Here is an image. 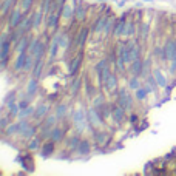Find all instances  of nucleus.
<instances>
[{
    "instance_id": "nucleus-1",
    "label": "nucleus",
    "mask_w": 176,
    "mask_h": 176,
    "mask_svg": "<svg viewBox=\"0 0 176 176\" xmlns=\"http://www.w3.org/2000/svg\"><path fill=\"white\" fill-rule=\"evenodd\" d=\"M87 116H88V122L91 124L93 128H101L102 125H104L102 116H101V113L97 111L96 107H90V108L87 110Z\"/></svg>"
},
{
    "instance_id": "nucleus-2",
    "label": "nucleus",
    "mask_w": 176,
    "mask_h": 176,
    "mask_svg": "<svg viewBox=\"0 0 176 176\" xmlns=\"http://www.w3.org/2000/svg\"><path fill=\"white\" fill-rule=\"evenodd\" d=\"M135 99L136 97H133L128 91L121 90V93H119V105H122L127 111H131L133 110V101H135Z\"/></svg>"
},
{
    "instance_id": "nucleus-3",
    "label": "nucleus",
    "mask_w": 176,
    "mask_h": 176,
    "mask_svg": "<svg viewBox=\"0 0 176 176\" xmlns=\"http://www.w3.org/2000/svg\"><path fill=\"white\" fill-rule=\"evenodd\" d=\"M164 59L165 60L176 59V42H173V40L167 42V45L164 47Z\"/></svg>"
},
{
    "instance_id": "nucleus-4",
    "label": "nucleus",
    "mask_w": 176,
    "mask_h": 176,
    "mask_svg": "<svg viewBox=\"0 0 176 176\" xmlns=\"http://www.w3.org/2000/svg\"><path fill=\"white\" fill-rule=\"evenodd\" d=\"M74 13H76V8L71 5V3H65L62 6V9H60V16L65 22H70L73 17H74Z\"/></svg>"
},
{
    "instance_id": "nucleus-5",
    "label": "nucleus",
    "mask_w": 176,
    "mask_h": 176,
    "mask_svg": "<svg viewBox=\"0 0 176 176\" xmlns=\"http://www.w3.org/2000/svg\"><path fill=\"white\" fill-rule=\"evenodd\" d=\"M20 22H22V11L19 8H13V11L9 14V22H8L9 26L11 28H17Z\"/></svg>"
},
{
    "instance_id": "nucleus-6",
    "label": "nucleus",
    "mask_w": 176,
    "mask_h": 176,
    "mask_svg": "<svg viewBox=\"0 0 176 176\" xmlns=\"http://www.w3.org/2000/svg\"><path fill=\"white\" fill-rule=\"evenodd\" d=\"M125 111H127V110H125L122 105H116L111 110V117L117 122V124H121V122L125 121Z\"/></svg>"
},
{
    "instance_id": "nucleus-7",
    "label": "nucleus",
    "mask_w": 176,
    "mask_h": 176,
    "mask_svg": "<svg viewBox=\"0 0 176 176\" xmlns=\"http://www.w3.org/2000/svg\"><path fill=\"white\" fill-rule=\"evenodd\" d=\"M151 74L155 76L156 82H158V85H159L161 88H167V85H168V82H167V77H165V74H164V73H162V70H161V68H155Z\"/></svg>"
},
{
    "instance_id": "nucleus-8",
    "label": "nucleus",
    "mask_w": 176,
    "mask_h": 176,
    "mask_svg": "<svg viewBox=\"0 0 176 176\" xmlns=\"http://www.w3.org/2000/svg\"><path fill=\"white\" fill-rule=\"evenodd\" d=\"M127 45H128V54H130V60H131V63H133V60L139 59V56H141L139 45H137L136 42H128Z\"/></svg>"
},
{
    "instance_id": "nucleus-9",
    "label": "nucleus",
    "mask_w": 176,
    "mask_h": 176,
    "mask_svg": "<svg viewBox=\"0 0 176 176\" xmlns=\"http://www.w3.org/2000/svg\"><path fill=\"white\" fill-rule=\"evenodd\" d=\"M39 79L36 77H31L29 79V82L26 83V94H28V97H33L34 94L37 93V87H39V82H37Z\"/></svg>"
},
{
    "instance_id": "nucleus-10",
    "label": "nucleus",
    "mask_w": 176,
    "mask_h": 176,
    "mask_svg": "<svg viewBox=\"0 0 176 176\" xmlns=\"http://www.w3.org/2000/svg\"><path fill=\"white\" fill-rule=\"evenodd\" d=\"M28 48H29V40L28 37H20L17 42V47H16V51L17 54H20V53H28Z\"/></svg>"
},
{
    "instance_id": "nucleus-11",
    "label": "nucleus",
    "mask_w": 176,
    "mask_h": 176,
    "mask_svg": "<svg viewBox=\"0 0 176 176\" xmlns=\"http://www.w3.org/2000/svg\"><path fill=\"white\" fill-rule=\"evenodd\" d=\"M57 121H59V117H57V114H47L45 116V119H43V128H49V130H53L56 127V124H57Z\"/></svg>"
},
{
    "instance_id": "nucleus-12",
    "label": "nucleus",
    "mask_w": 176,
    "mask_h": 176,
    "mask_svg": "<svg viewBox=\"0 0 176 176\" xmlns=\"http://www.w3.org/2000/svg\"><path fill=\"white\" fill-rule=\"evenodd\" d=\"M48 111H49V105L48 104H40L36 108V111H34V117H36V119H43V117L48 114Z\"/></svg>"
},
{
    "instance_id": "nucleus-13",
    "label": "nucleus",
    "mask_w": 176,
    "mask_h": 176,
    "mask_svg": "<svg viewBox=\"0 0 176 176\" xmlns=\"http://www.w3.org/2000/svg\"><path fill=\"white\" fill-rule=\"evenodd\" d=\"M59 49H60V45H59V34H57L54 39H53L51 45H49V57H51V59H56Z\"/></svg>"
},
{
    "instance_id": "nucleus-14",
    "label": "nucleus",
    "mask_w": 176,
    "mask_h": 176,
    "mask_svg": "<svg viewBox=\"0 0 176 176\" xmlns=\"http://www.w3.org/2000/svg\"><path fill=\"white\" fill-rule=\"evenodd\" d=\"M158 87H159V85H158V82H156L155 76H153V74H148V76H147V82H145V88H147V91H148V93H155Z\"/></svg>"
},
{
    "instance_id": "nucleus-15",
    "label": "nucleus",
    "mask_w": 176,
    "mask_h": 176,
    "mask_svg": "<svg viewBox=\"0 0 176 176\" xmlns=\"http://www.w3.org/2000/svg\"><path fill=\"white\" fill-rule=\"evenodd\" d=\"M142 70H144V62L141 59L133 60L131 63V73L133 76H142Z\"/></svg>"
},
{
    "instance_id": "nucleus-16",
    "label": "nucleus",
    "mask_w": 176,
    "mask_h": 176,
    "mask_svg": "<svg viewBox=\"0 0 176 176\" xmlns=\"http://www.w3.org/2000/svg\"><path fill=\"white\" fill-rule=\"evenodd\" d=\"M34 111H36V108H34L33 105H28L25 107V108H20V111H19V119H28L29 116H34Z\"/></svg>"
},
{
    "instance_id": "nucleus-17",
    "label": "nucleus",
    "mask_w": 176,
    "mask_h": 176,
    "mask_svg": "<svg viewBox=\"0 0 176 176\" xmlns=\"http://www.w3.org/2000/svg\"><path fill=\"white\" fill-rule=\"evenodd\" d=\"M54 141L49 139L48 142L43 144V147H42V151H40V156H43V158H47V156H49L53 151H54Z\"/></svg>"
},
{
    "instance_id": "nucleus-18",
    "label": "nucleus",
    "mask_w": 176,
    "mask_h": 176,
    "mask_svg": "<svg viewBox=\"0 0 176 176\" xmlns=\"http://www.w3.org/2000/svg\"><path fill=\"white\" fill-rule=\"evenodd\" d=\"M63 130L62 128H59V127H54L51 130V133H49V139L51 141H54V142H60V141L63 139Z\"/></svg>"
},
{
    "instance_id": "nucleus-19",
    "label": "nucleus",
    "mask_w": 176,
    "mask_h": 176,
    "mask_svg": "<svg viewBox=\"0 0 176 176\" xmlns=\"http://www.w3.org/2000/svg\"><path fill=\"white\" fill-rule=\"evenodd\" d=\"M76 150H77V153H79L80 156H87L88 153H90V150H91L90 142H88V141H85V139H83V141H80Z\"/></svg>"
},
{
    "instance_id": "nucleus-20",
    "label": "nucleus",
    "mask_w": 176,
    "mask_h": 176,
    "mask_svg": "<svg viewBox=\"0 0 176 176\" xmlns=\"http://www.w3.org/2000/svg\"><path fill=\"white\" fill-rule=\"evenodd\" d=\"M26 54H28V53H20V54L17 56L16 62H14V70H16V71L23 70V67H25V60H26Z\"/></svg>"
},
{
    "instance_id": "nucleus-21",
    "label": "nucleus",
    "mask_w": 176,
    "mask_h": 176,
    "mask_svg": "<svg viewBox=\"0 0 176 176\" xmlns=\"http://www.w3.org/2000/svg\"><path fill=\"white\" fill-rule=\"evenodd\" d=\"M105 87H107V90H108V91H111V93H113V91H116V88H117V77L113 74V73L110 74V77L107 79Z\"/></svg>"
},
{
    "instance_id": "nucleus-22",
    "label": "nucleus",
    "mask_w": 176,
    "mask_h": 176,
    "mask_svg": "<svg viewBox=\"0 0 176 176\" xmlns=\"http://www.w3.org/2000/svg\"><path fill=\"white\" fill-rule=\"evenodd\" d=\"M42 71H43V62H42V59H39L36 62L33 68V73H31V77H36V79H40L42 76Z\"/></svg>"
},
{
    "instance_id": "nucleus-23",
    "label": "nucleus",
    "mask_w": 176,
    "mask_h": 176,
    "mask_svg": "<svg viewBox=\"0 0 176 176\" xmlns=\"http://www.w3.org/2000/svg\"><path fill=\"white\" fill-rule=\"evenodd\" d=\"M80 62H82V56H76L74 59L71 60V63H70V73L71 74H76V73L79 71V67H80Z\"/></svg>"
},
{
    "instance_id": "nucleus-24",
    "label": "nucleus",
    "mask_w": 176,
    "mask_h": 176,
    "mask_svg": "<svg viewBox=\"0 0 176 176\" xmlns=\"http://www.w3.org/2000/svg\"><path fill=\"white\" fill-rule=\"evenodd\" d=\"M42 17H43V11L39 9V11H36V13L33 14V28L34 29H37L40 26L42 23Z\"/></svg>"
},
{
    "instance_id": "nucleus-25",
    "label": "nucleus",
    "mask_w": 176,
    "mask_h": 176,
    "mask_svg": "<svg viewBox=\"0 0 176 176\" xmlns=\"http://www.w3.org/2000/svg\"><path fill=\"white\" fill-rule=\"evenodd\" d=\"M6 108H8V111L11 116L17 117L19 116V111H20V105L17 104V102H9V104H6Z\"/></svg>"
},
{
    "instance_id": "nucleus-26",
    "label": "nucleus",
    "mask_w": 176,
    "mask_h": 176,
    "mask_svg": "<svg viewBox=\"0 0 176 176\" xmlns=\"http://www.w3.org/2000/svg\"><path fill=\"white\" fill-rule=\"evenodd\" d=\"M59 45H60V51H65L70 45V39L65 33H59Z\"/></svg>"
},
{
    "instance_id": "nucleus-27",
    "label": "nucleus",
    "mask_w": 176,
    "mask_h": 176,
    "mask_svg": "<svg viewBox=\"0 0 176 176\" xmlns=\"http://www.w3.org/2000/svg\"><path fill=\"white\" fill-rule=\"evenodd\" d=\"M79 87H80V79L79 77H74L70 83V94L71 96H76L79 93Z\"/></svg>"
},
{
    "instance_id": "nucleus-28",
    "label": "nucleus",
    "mask_w": 176,
    "mask_h": 176,
    "mask_svg": "<svg viewBox=\"0 0 176 176\" xmlns=\"http://www.w3.org/2000/svg\"><path fill=\"white\" fill-rule=\"evenodd\" d=\"M108 20H110L108 17H101L97 20L96 26H94V31H96V33H104V29H105L107 23H108Z\"/></svg>"
},
{
    "instance_id": "nucleus-29",
    "label": "nucleus",
    "mask_w": 176,
    "mask_h": 176,
    "mask_svg": "<svg viewBox=\"0 0 176 176\" xmlns=\"http://www.w3.org/2000/svg\"><path fill=\"white\" fill-rule=\"evenodd\" d=\"M125 29H127V22H125V20L119 22V23H117V26L114 28V36H117V37L125 36Z\"/></svg>"
},
{
    "instance_id": "nucleus-30",
    "label": "nucleus",
    "mask_w": 176,
    "mask_h": 176,
    "mask_svg": "<svg viewBox=\"0 0 176 176\" xmlns=\"http://www.w3.org/2000/svg\"><path fill=\"white\" fill-rule=\"evenodd\" d=\"M147 94H148V91H147V88H137V90L135 91V97H136V101H139V102H142V101H145L147 99Z\"/></svg>"
},
{
    "instance_id": "nucleus-31",
    "label": "nucleus",
    "mask_w": 176,
    "mask_h": 176,
    "mask_svg": "<svg viewBox=\"0 0 176 176\" xmlns=\"http://www.w3.org/2000/svg\"><path fill=\"white\" fill-rule=\"evenodd\" d=\"M13 43V42H3V43H0V47H2V53H0V59L2 60H6V57H8V53H9V45Z\"/></svg>"
},
{
    "instance_id": "nucleus-32",
    "label": "nucleus",
    "mask_w": 176,
    "mask_h": 176,
    "mask_svg": "<svg viewBox=\"0 0 176 176\" xmlns=\"http://www.w3.org/2000/svg\"><path fill=\"white\" fill-rule=\"evenodd\" d=\"M5 135L6 136H14V135H19V124H9L5 130Z\"/></svg>"
},
{
    "instance_id": "nucleus-33",
    "label": "nucleus",
    "mask_w": 176,
    "mask_h": 176,
    "mask_svg": "<svg viewBox=\"0 0 176 176\" xmlns=\"http://www.w3.org/2000/svg\"><path fill=\"white\" fill-rule=\"evenodd\" d=\"M85 14H87L85 6H77V8H76V13H74V17L77 19L79 22H83L85 20Z\"/></svg>"
},
{
    "instance_id": "nucleus-34",
    "label": "nucleus",
    "mask_w": 176,
    "mask_h": 176,
    "mask_svg": "<svg viewBox=\"0 0 176 176\" xmlns=\"http://www.w3.org/2000/svg\"><path fill=\"white\" fill-rule=\"evenodd\" d=\"M57 19H59V14L57 13H51L48 16V29H53L57 26Z\"/></svg>"
},
{
    "instance_id": "nucleus-35",
    "label": "nucleus",
    "mask_w": 176,
    "mask_h": 176,
    "mask_svg": "<svg viewBox=\"0 0 176 176\" xmlns=\"http://www.w3.org/2000/svg\"><path fill=\"white\" fill-rule=\"evenodd\" d=\"M93 107H96V108H102V107H105L104 94H96V97L93 99Z\"/></svg>"
},
{
    "instance_id": "nucleus-36",
    "label": "nucleus",
    "mask_w": 176,
    "mask_h": 176,
    "mask_svg": "<svg viewBox=\"0 0 176 176\" xmlns=\"http://www.w3.org/2000/svg\"><path fill=\"white\" fill-rule=\"evenodd\" d=\"M40 148V139L39 137H31V141H29V144H28V150H31V151H36V150H39Z\"/></svg>"
},
{
    "instance_id": "nucleus-37",
    "label": "nucleus",
    "mask_w": 176,
    "mask_h": 176,
    "mask_svg": "<svg viewBox=\"0 0 176 176\" xmlns=\"http://www.w3.org/2000/svg\"><path fill=\"white\" fill-rule=\"evenodd\" d=\"M67 111H68V107L65 105V104H59V105H57L56 114H57V117H59V119H62V117L67 116Z\"/></svg>"
},
{
    "instance_id": "nucleus-38",
    "label": "nucleus",
    "mask_w": 176,
    "mask_h": 176,
    "mask_svg": "<svg viewBox=\"0 0 176 176\" xmlns=\"http://www.w3.org/2000/svg\"><path fill=\"white\" fill-rule=\"evenodd\" d=\"M20 136L23 137V139H31V137H34V136H36V128L29 125V127L26 128L25 131H22V133H20Z\"/></svg>"
},
{
    "instance_id": "nucleus-39",
    "label": "nucleus",
    "mask_w": 176,
    "mask_h": 176,
    "mask_svg": "<svg viewBox=\"0 0 176 176\" xmlns=\"http://www.w3.org/2000/svg\"><path fill=\"white\" fill-rule=\"evenodd\" d=\"M128 87L131 88L133 91H136L137 88H141V80H139V76H133V77L128 80Z\"/></svg>"
},
{
    "instance_id": "nucleus-40",
    "label": "nucleus",
    "mask_w": 176,
    "mask_h": 176,
    "mask_svg": "<svg viewBox=\"0 0 176 176\" xmlns=\"http://www.w3.org/2000/svg\"><path fill=\"white\" fill-rule=\"evenodd\" d=\"M87 37H88V29H87V28L80 29L79 37H77V45H79V47H83V43H85Z\"/></svg>"
},
{
    "instance_id": "nucleus-41",
    "label": "nucleus",
    "mask_w": 176,
    "mask_h": 176,
    "mask_svg": "<svg viewBox=\"0 0 176 176\" xmlns=\"http://www.w3.org/2000/svg\"><path fill=\"white\" fill-rule=\"evenodd\" d=\"M39 43H40V40H37V39H34V40L29 42V48H28V53H29V54L34 56V53H36L37 48H39Z\"/></svg>"
},
{
    "instance_id": "nucleus-42",
    "label": "nucleus",
    "mask_w": 176,
    "mask_h": 176,
    "mask_svg": "<svg viewBox=\"0 0 176 176\" xmlns=\"http://www.w3.org/2000/svg\"><path fill=\"white\" fill-rule=\"evenodd\" d=\"M107 139H108V135L104 131H99L96 133V141H97V144H101V145H104L107 142Z\"/></svg>"
},
{
    "instance_id": "nucleus-43",
    "label": "nucleus",
    "mask_w": 176,
    "mask_h": 176,
    "mask_svg": "<svg viewBox=\"0 0 176 176\" xmlns=\"http://www.w3.org/2000/svg\"><path fill=\"white\" fill-rule=\"evenodd\" d=\"M19 135H20L22 131H25L26 128L29 127V122H28V119H19Z\"/></svg>"
},
{
    "instance_id": "nucleus-44",
    "label": "nucleus",
    "mask_w": 176,
    "mask_h": 176,
    "mask_svg": "<svg viewBox=\"0 0 176 176\" xmlns=\"http://www.w3.org/2000/svg\"><path fill=\"white\" fill-rule=\"evenodd\" d=\"M13 2H14V0H5V2H3V5H2V14H3V16L8 14L9 8L13 6Z\"/></svg>"
},
{
    "instance_id": "nucleus-45",
    "label": "nucleus",
    "mask_w": 176,
    "mask_h": 176,
    "mask_svg": "<svg viewBox=\"0 0 176 176\" xmlns=\"http://www.w3.org/2000/svg\"><path fill=\"white\" fill-rule=\"evenodd\" d=\"M43 54H45V45L40 42V43H39V48H37V51L34 53V57L39 60V59H42V57H43Z\"/></svg>"
},
{
    "instance_id": "nucleus-46",
    "label": "nucleus",
    "mask_w": 176,
    "mask_h": 176,
    "mask_svg": "<svg viewBox=\"0 0 176 176\" xmlns=\"http://www.w3.org/2000/svg\"><path fill=\"white\" fill-rule=\"evenodd\" d=\"M135 31H136L135 25H133V23H127V29H125V36H127V37H131L133 34H135Z\"/></svg>"
},
{
    "instance_id": "nucleus-47",
    "label": "nucleus",
    "mask_w": 176,
    "mask_h": 176,
    "mask_svg": "<svg viewBox=\"0 0 176 176\" xmlns=\"http://www.w3.org/2000/svg\"><path fill=\"white\" fill-rule=\"evenodd\" d=\"M148 29H150L148 23H142V26H141V37H142V39H145V37L148 36Z\"/></svg>"
},
{
    "instance_id": "nucleus-48",
    "label": "nucleus",
    "mask_w": 176,
    "mask_h": 176,
    "mask_svg": "<svg viewBox=\"0 0 176 176\" xmlns=\"http://www.w3.org/2000/svg\"><path fill=\"white\" fill-rule=\"evenodd\" d=\"M33 2H34V0H22V9H23V11H28L29 8H31Z\"/></svg>"
},
{
    "instance_id": "nucleus-49",
    "label": "nucleus",
    "mask_w": 176,
    "mask_h": 176,
    "mask_svg": "<svg viewBox=\"0 0 176 176\" xmlns=\"http://www.w3.org/2000/svg\"><path fill=\"white\" fill-rule=\"evenodd\" d=\"M79 142H80V141H79V136H74V137L70 141V148H71V150H73V148H77Z\"/></svg>"
},
{
    "instance_id": "nucleus-50",
    "label": "nucleus",
    "mask_w": 176,
    "mask_h": 176,
    "mask_svg": "<svg viewBox=\"0 0 176 176\" xmlns=\"http://www.w3.org/2000/svg\"><path fill=\"white\" fill-rule=\"evenodd\" d=\"M111 29H113V19H110L108 23H107V26H105V29H104V34H105V36H108Z\"/></svg>"
},
{
    "instance_id": "nucleus-51",
    "label": "nucleus",
    "mask_w": 176,
    "mask_h": 176,
    "mask_svg": "<svg viewBox=\"0 0 176 176\" xmlns=\"http://www.w3.org/2000/svg\"><path fill=\"white\" fill-rule=\"evenodd\" d=\"M49 6H51V0H43V3H42V11L43 13H47V11H49Z\"/></svg>"
},
{
    "instance_id": "nucleus-52",
    "label": "nucleus",
    "mask_w": 176,
    "mask_h": 176,
    "mask_svg": "<svg viewBox=\"0 0 176 176\" xmlns=\"http://www.w3.org/2000/svg\"><path fill=\"white\" fill-rule=\"evenodd\" d=\"M150 68V59H145L144 60V70H142V74H147V70ZM150 71V70H148Z\"/></svg>"
},
{
    "instance_id": "nucleus-53",
    "label": "nucleus",
    "mask_w": 176,
    "mask_h": 176,
    "mask_svg": "<svg viewBox=\"0 0 176 176\" xmlns=\"http://www.w3.org/2000/svg\"><path fill=\"white\" fill-rule=\"evenodd\" d=\"M170 73L171 74H176V59L170 60Z\"/></svg>"
},
{
    "instance_id": "nucleus-54",
    "label": "nucleus",
    "mask_w": 176,
    "mask_h": 176,
    "mask_svg": "<svg viewBox=\"0 0 176 176\" xmlns=\"http://www.w3.org/2000/svg\"><path fill=\"white\" fill-rule=\"evenodd\" d=\"M8 127V117H2V130Z\"/></svg>"
},
{
    "instance_id": "nucleus-55",
    "label": "nucleus",
    "mask_w": 176,
    "mask_h": 176,
    "mask_svg": "<svg viewBox=\"0 0 176 176\" xmlns=\"http://www.w3.org/2000/svg\"><path fill=\"white\" fill-rule=\"evenodd\" d=\"M8 40V33H3L2 34V39H0V43H3V42Z\"/></svg>"
},
{
    "instance_id": "nucleus-56",
    "label": "nucleus",
    "mask_w": 176,
    "mask_h": 176,
    "mask_svg": "<svg viewBox=\"0 0 176 176\" xmlns=\"http://www.w3.org/2000/svg\"><path fill=\"white\" fill-rule=\"evenodd\" d=\"M135 121H137V116H135V114H133V116H131V122H135Z\"/></svg>"
},
{
    "instance_id": "nucleus-57",
    "label": "nucleus",
    "mask_w": 176,
    "mask_h": 176,
    "mask_svg": "<svg viewBox=\"0 0 176 176\" xmlns=\"http://www.w3.org/2000/svg\"><path fill=\"white\" fill-rule=\"evenodd\" d=\"M144 2H153V0H144Z\"/></svg>"
}]
</instances>
